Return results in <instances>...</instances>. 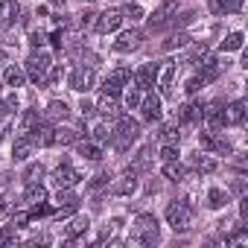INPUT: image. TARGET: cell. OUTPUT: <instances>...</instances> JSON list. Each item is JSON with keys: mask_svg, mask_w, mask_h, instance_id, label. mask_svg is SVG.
I'll list each match as a JSON object with an SVG mask.
<instances>
[{"mask_svg": "<svg viewBox=\"0 0 248 248\" xmlns=\"http://www.w3.org/2000/svg\"><path fill=\"white\" fill-rule=\"evenodd\" d=\"M245 123V102L233 99L225 105V126H242Z\"/></svg>", "mask_w": 248, "mask_h": 248, "instance_id": "obj_18", "label": "cell"}, {"mask_svg": "<svg viewBox=\"0 0 248 248\" xmlns=\"http://www.w3.org/2000/svg\"><path fill=\"white\" fill-rule=\"evenodd\" d=\"M76 193L70 190V187H59V193H56V204L59 207H76Z\"/></svg>", "mask_w": 248, "mask_h": 248, "instance_id": "obj_33", "label": "cell"}, {"mask_svg": "<svg viewBox=\"0 0 248 248\" xmlns=\"http://www.w3.org/2000/svg\"><path fill=\"white\" fill-rule=\"evenodd\" d=\"M47 202V187L44 184H27V193H24V204H41Z\"/></svg>", "mask_w": 248, "mask_h": 248, "instance_id": "obj_27", "label": "cell"}, {"mask_svg": "<svg viewBox=\"0 0 248 248\" xmlns=\"http://www.w3.org/2000/svg\"><path fill=\"white\" fill-rule=\"evenodd\" d=\"M111 132H114L111 123H99V126L93 129V140H96V143H108V140H111Z\"/></svg>", "mask_w": 248, "mask_h": 248, "instance_id": "obj_40", "label": "cell"}, {"mask_svg": "<svg viewBox=\"0 0 248 248\" xmlns=\"http://www.w3.org/2000/svg\"><path fill=\"white\" fill-rule=\"evenodd\" d=\"M9 242H15V228L12 225L0 228V245H9Z\"/></svg>", "mask_w": 248, "mask_h": 248, "instance_id": "obj_47", "label": "cell"}, {"mask_svg": "<svg viewBox=\"0 0 248 248\" xmlns=\"http://www.w3.org/2000/svg\"><path fill=\"white\" fill-rule=\"evenodd\" d=\"M219 50H222V53H236V50H242V32H231V35L219 44Z\"/></svg>", "mask_w": 248, "mask_h": 248, "instance_id": "obj_35", "label": "cell"}, {"mask_svg": "<svg viewBox=\"0 0 248 248\" xmlns=\"http://www.w3.org/2000/svg\"><path fill=\"white\" fill-rule=\"evenodd\" d=\"M38 126H41V117H38V111H35V108H27V111L21 114V123H18V129H21V135L32 138V135L38 132Z\"/></svg>", "mask_w": 248, "mask_h": 248, "instance_id": "obj_20", "label": "cell"}, {"mask_svg": "<svg viewBox=\"0 0 248 248\" xmlns=\"http://www.w3.org/2000/svg\"><path fill=\"white\" fill-rule=\"evenodd\" d=\"M158 138H161V143H178L181 140V132H178V126H164L158 132Z\"/></svg>", "mask_w": 248, "mask_h": 248, "instance_id": "obj_38", "label": "cell"}, {"mask_svg": "<svg viewBox=\"0 0 248 248\" xmlns=\"http://www.w3.org/2000/svg\"><path fill=\"white\" fill-rule=\"evenodd\" d=\"M164 219H167V225L172 231H190V225H193V204H190V199L170 202L167 210H164Z\"/></svg>", "mask_w": 248, "mask_h": 248, "instance_id": "obj_2", "label": "cell"}, {"mask_svg": "<svg viewBox=\"0 0 248 248\" xmlns=\"http://www.w3.org/2000/svg\"><path fill=\"white\" fill-rule=\"evenodd\" d=\"M204 120H207L210 132H222V129H225V105H222V102L204 105Z\"/></svg>", "mask_w": 248, "mask_h": 248, "instance_id": "obj_13", "label": "cell"}, {"mask_svg": "<svg viewBox=\"0 0 248 248\" xmlns=\"http://www.w3.org/2000/svg\"><path fill=\"white\" fill-rule=\"evenodd\" d=\"M207 9H210L213 15H225V0H210Z\"/></svg>", "mask_w": 248, "mask_h": 248, "instance_id": "obj_51", "label": "cell"}, {"mask_svg": "<svg viewBox=\"0 0 248 248\" xmlns=\"http://www.w3.org/2000/svg\"><path fill=\"white\" fill-rule=\"evenodd\" d=\"M187 44H190V35H187V32H175V35H170V38L161 44V50L170 53V50H175V47H187Z\"/></svg>", "mask_w": 248, "mask_h": 248, "instance_id": "obj_34", "label": "cell"}, {"mask_svg": "<svg viewBox=\"0 0 248 248\" xmlns=\"http://www.w3.org/2000/svg\"><path fill=\"white\" fill-rule=\"evenodd\" d=\"M96 111L105 117V120H120V99L117 96H111V93H102L99 96V102H96Z\"/></svg>", "mask_w": 248, "mask_h": 248, "instance_id": "obj_15", "label": "cell"}, {"mask_svg": "<svg viewBox=\"0 0 248 248\" xmlns=\"http://www.w3.org/2000/svg\"><path fill=\"white\" fill-rule=\"evenodd\" d=\"M79 181H82V172H79L73 164H67V161L59 164L56 172H53V184H56V187H73V184H79Z\"/></svg>", "mask_w": 248, "mask_h": 248, "instance_id": "obj_12", "label": "cell"}, {"mask_svg": "<svg viewBox=\"0 0 248 248\" xmlns=\"http://www.w3.org/2000/svg\"><path fill=\"white\" fill-rule=\"evenodd\" d=\"M64 79V67L62 64H50V70H47V76H44V88H53V85H59Z\"/></svg>", "mask_w": 248, "mask_h": 248, "instance_id": "obj_36", "label": "cell"}, {"mask_svg": "<svg viewBox=\"0 0 248 248\" xmlns=\"http://www.w3.org/2000/svg\"><path fill=\"white\" fill-rule=\"evenodd\" d=\"M79 135L82 132H76L73 126H53V146L56 143H62V146L64 143H73V140H79Z\"/></svg>", "mask_w": 248, "mask_h": 248, "instance_id": "obj_25", "label": "cell"}, {"mask_svg": "<svg viewBox=\"0 0 248 248\" xmlns=\"http://www.w3.org/2000/svg\"><path fill=\"white\" fill-rule=\"evenodd\" d=\"M225 245H233V248H236V245H248V228L239 225L231 236H225Z\"/></svg>", "mask_w": 248, "mask_h": 248, "instance_id": "obj_37", "label": "cell"}, {"mask_svg": "<svg viewBox=\"0 0 248 248\" xmlns=\"http://www.w3.org/2000/svg\"><path fill=\"white\" fill-rule=\"evenodd\" d=\"M161 239V225L152 213H138L135 222H132V242H140V245H155Z\"/></svg>", "mask_w": 248, "mask_h": 248, "instance_id": "obj_1", "label": "cell"}, {"mask_svg": "<svg viewBox=\"0 0 248 248\" xmlns=\"http://www.w3.org/2000/svg\"><path fill=\"white\" fill-rule=\"evenodd\" d=\"M204 120V102H187L178 111V123H199Z\"/></svg>", "mask_w": 248, "mask_h": 248, "instance_id": "obj_22", "label": "cell"}, {"mask_svg": "<svg viewBox=\"0 0 248 248\" xmlns=\"http://www.w3.org/2000/svg\"><path fill=\"white\" fill-rule=\"evenodd\" d=\"M149 155H152V146H140V152L135 155V161H138V164H146V161H149Z\"/></svg>", "mask_w": 248, "mask_h": 248, "instance_id": "obj_52", "label": "cell"}, {"mask_svg": "<svg viewBox=\"0 0 248 248\" xmlns=\"http://www.w3.org/2000/svg\"><path fill=\"white\" fill-rule=\"evenodd\" d=\"M67 85H70L73 91H79V93H88V91H93V85H96V73H93L91 67H76V70L67 76Z\"/></svg>", "mask_w": 248, "mask_h": 248, "instance_id": "obj_7", "label": "cell"}, {"mask_svg": "<svg viewBox=\"0 0 248 248\" xmlns=\"http://www.w3.org/2000/svg\"><path fill=\"white\" fill-rule=\"evenodd\" d=\"M9 178H12V175H9V172H3V175H0V190H3V187H6V184H9Z\"/></svg>", "mask_w": 248, "mask_h": 248, "instance_id": "obj_53", "label": "cell"}, {"mask_svg": "<svg viewBox=\"0 0 248 248\" xmlns=\"http://www.w3.org/2000/svg\"><path fill=\"white\" fill-rule=\"evenodd\" d=\"M3 82H6L9 88H15V91L24 88V85H27V73H24V67H21V64H9V67L3 70Z\"/></svg>", "mask_w": 248, "mask_h": 248, "instance_id": "obj_23", "label": "cell"}, {"mask_svg": "<svg viewBox=\"0 0 248 248\" xmlns=\"http://www.w3.org/2000/svg\"><path fill=\"white\" fill-rule=\"evenodd\" d=\"M178 158V146L175 143H164L161 146V161H175Z\"/></svg>", "mask_w": 248, "mask_h": 248, "instance_id": "obj_42", "label": "cell"}, {"mask_svg": "<svg viewBox=\"0 0 248 248\" xmlns=\"http://www.w3.org/2000/svg\"><path fill=\"white\" fill-rule=\"evenodd\" d=\"M50 56L44 53V50H35L30 59H27V64H24V73H27V79H32L35 85H44V76H47V70H50Z\"/></svg>", "mask_w": 248, "mask_h": 248, "instance_id": "obj_4", "label": "cell"}, {"mask_svg": "<svg viewBox=\"0 0 248 248\" xmlns=\"http://www.w3.org/2000/svg\"><path fill=\"white\" fill-rule=\"evenodd\" d=\"M93 21H96V12H91V9L88 12H79V18H76L79 27H93Z\"/></svg>", "mask_w": 248, "mask_h": 248, "instance_id": "obj_45", "label": "cell"}, {"mask_svg": "<svg viewBox=\"0 0 248 248\" xmlns=\"http://www.w3.org/2000/svg\"><path fill=\"white\" fill-rule=\"evenodd\" d=\"M167 3H170V0H167Z\"/></svg>", "mask_w": 248, "mask_h": 248, "instance_id": "obj_56", "label": "cell"}, {"mask_svg": "<svg viewBox=\"0 0 248 248\" xmlns=\"http://www.w3.org/2000/svg\"><path fill=\"white\" fill-rule=\"evenodd\" d=\"M242 3H245V0H225V15H236V12H242Z\"/></svg>", "mask_w": 248, "mask_h": 248, "instance_id": "obj_48", "label": "cell"}, {"mask_svg": "<svg viewBox=\"0 0 248 248\" xmlns=\"http://www.w3.org/2000/svg\"><path fill=\"white\" fill-rule=\"evenodd\" d=\"M79 155L85 161H102V146L96 140H88V143H79Z\"/></svg>", "mask_w": 248, "mask_h": 248, "instance_id": "obj_31", "label": "cell"}, {"mask_svg": "<svg viewBox=\"0 0 248 248\" xmlns=\"http://www.w3.org/2000/svg\"><path fill=\"white\" fill-rule=\"evenodd\" d=\"M143 44V32L140 30H123L114 38V53H135Z\"/></svg>", "mask_w": 248, "mask_h": 248, "instance_id": "obj_8", "label": "cell"}, {"mask_svg": "<svg viewBox=\"0 0 248 248\" xmlns=\"http://www.w3.org/2000/svg\"><path fill=\"white\" fill-rule=\"evenodd\" d=\"M108 193L111 196H132V193H138V172L135 170H126L111 187H108Z\"/></svg>", "mask_w": 248, "mask_h": 248, "instance_id": "obj_11", "label": "cell"}, {"mask_svg": "<svg viewBox=\"0 0 248 248\" xmlns=\"http://www.w3.org/2000/svg\"><path fill=\"white\" fill-rule=\"evenodd\" d=\"M67 114H70V105L64 99H50V105H47V117L50 120H64Z\"/></svg>", "mask_w": 248, "mask_h": 248, "instance_id": "obj_30", "label": "cell"}, {"mask_svg": "<svg viewBox=\"0 0 248 248\" xmlns=\"http://www.w3.org/2000/svg\"><path fill=\"white\" fill-rule=\"evenodd\" d=\"M3 114H6V111H3V102H0V120H3Z\"/></svg>", "mask_w": 248, "mask_h": 248, "instance_id": "obj_55", "label": "cell"}, {"mask_svg": "<svg viewBox=\"0 0 248 248\" xmlns=\"http://www.w3.org/2000/svg\"><path fill=\"white\" fill-rule=\"evenodd\" d=\"M161 172L170 178V181H184V175H187V170L178 164V158L175 161H164V167H161Z\"/></svg>", "mask_w": 248, "mask_h": 248, "instance_id": "obj_29", "label": "cell"}, {"mask_svg": "<svg viewBox=\"0 0 248 248\" xmlns=\"http://www.w3.org/2000/svg\"><path fill=\"white\" fill-rule=\"evenodd\" d=\"M123 27V12L120 9H105V12H96V21H93V30L99 35H108V32H120Z\"/></svg>", "mask_w": 248, "mask_h": 248, "instance_id": "obj_6", "label": "cell"}, {"mask_svg": "<svg viewBox=\"0 0 248 248\" xmlns=\"http://www.w3.org/2000/svg\"><path fill=\"white\" fill-rule=\"evenodd\" d=\"M50 3H53V6H62V3H64V0H50Z\"/></svg>", "mask_w": 248, "mask_h": 248, "instance_id": "obj_54", "label": "cell"}, {"mask_svg": "<svg viewBox=\"0 0 248 248\" xmlns=\"http://www.w3.org/2000/svg\"><path fill=\"white\" fill-rule=\"evenodd\" d=\"M140 138V123L138 120H132V117H120V123H117V129L111 132V140H114V146L120 149V152H126L135 140Z\"/></svg>", "mask_w": 248, "mask_h": 248, "instance_id": "obj_3", "label": "cell"}, {"mask_svg": "<svg viewBox=\"0 0 248 248\" xmlns=\"http://www.w3.org/2000/svg\"><path fill=\"white\" fill-rule=\"evenodd\" d=\"M132 82V70L129 67H117L105 76L102 82V93H111V96H120L123 91H126V85Z\"/></svg>", "mask_w": 248, "mask_h": 248, "instance_id": "obj_5", "label": "cell"}, {"mask_svg": "<svg viewBox=\"0 0 248 248\" xmlns=\"http://www.w3.org/2000/svg\"><path fill=\"white\" fill-rule=\"evenodd\" d=\"M88 228H91V219H88V216H76V219H70L67 228H64V242H76L79 236L88 233Z\"/></svg>", "mask_w": 248, "mask_h": 248, "instance_id": "obj_17", "label": "cell"}, {"mask_svg": "<svg viewBox=\"0 0 248 248\" xmlns=\"http://www.w3.org/2000/svg\"><path fill=\"white\" fill-rule=\"evenodd\" d=\"M138 108H140V117H143L146 123H158V120L164 117V99H161V96H155V93L143 96Z\"/></svg>", "mask_w": 248, "mask_h": 248, "instance_id": "obj_10", "label": "cell"}, {"mask_svg": "<svg viewBox=\"0 0 248 248\" xmlns=\"http://www.w3.org/2000/svg\"><path fill=\"white\" fill-rule=\"evenodd\" d=\"M158 70H161V64H158V62H146L143 67H138V70L132 73V82H135L140 91H149V88L158 82Z\"/></svg>", "mask_w": 248, "mask_h": 248, "instance_id": "obj_9", "label": "cell"}, {"mask_svg": "<svg viewBox=\"0 0 248 248\" xmlns=\"http://www.w3.org/2000/svg\"><path fill=\"white\" fill-rule=\"evenodd\" d=\"M44 164L41 161H32V164H27V170H24V184H41V178H44Z\"/></svg>", "mask_w": 248, "mask_h": 248, "instance_id": "obj_28", "label": "cell"}, {"mask_svg": "<svg viewBox=\"0 0 248 248\" xmlns=\"http://www.w3.org/2000/svg\"><path fill=\"white\" fill-rule=\"evenodd\" d=\"M120 12H123V18H129V21H140L146 15V9L140 3H126V9H120Z\"/></svg>", "mask_w": 248, "mask_h": 248, "instance_id": "obj_39", "label": "cell"}, {"mask_svg": "<svg viewBox=\"0 0 248 248\" xmlns=\"http://www.w3.org/2000/svg\"><path fill=\"white\" fill-rule=\"evenodd\" d=\"M204 199H207V207H210V210H222V207L231 202V193L222 190V187H210Z\"/></svg>", "mask_w": 248, "mask_h": 248, "instance_id": "obj_24", "label": "cell"}, {"mask_svg": "<svg viewBox=\"0 0 248 248\" xmlns=\"http://www.w3.org/2000/svg\"><path fill=\"white\" fill-rule=\"evenodd\" d=\"M175 70H178V64H175V62H167V64H161V70H158V88H161V93H164V96L172 91Z\"/></svg>", "mask_w": 248, "mask_h": 248, "instance_id": "obj_21", "label": "cell"}, {"mask_svg": "<svg viewBox=\"0 0 248 248\" xmlns=\"http://www.w3.org/2000/svg\"><path fill=\"white\" fill-rule=\"evenodd\" d=\"M140 99H143V91L138 88V85H126V91H123V102H126V108H138L140 105Z\"/></svg>", "mask_w": 248, "mask_h": 248, "instance_id": "obj_32", "label": "cell"}, {"mask_svg": "<svg viewBox=\"0 0 248 248\" xmlns=\"http://www.w3.org/2000/svg\"><path fill=\"white\" fill-rule=\"evenodd\" d=\"M190 167L199 170V172H216V161H213L207 152H196V155H190Z\"/></svg>", "mask_w": 248, "mask_h": 248, "instance_id": "obj_26", "label": "cell"}, {"mask_svg": "<svg viewBox=\"0 0 248 248\" xmlns=\"http://www.w3.org/2000/svg\"><path fill=\"white\" fill-rule=\"evenodd\" d=\"M44 44H47V35L44 32H30V47L32 50H41Z\"/></svg>", "mask_w": 248, "mask_h": 248, "instance_id": "obj_46", "label": "cell"}, {"mask_svg": "<svg viewBox=\"0 0 248 248\" xmlns=\"http://www.w3.org/2000/svg\"><path fill=\"white\" fill-rule=\"evenodd\" d=\"M35 152V140L32 138H27V135H21L15 143H12V161H18V164H24V161H30V155Z\"/></svg>", "mask_w": 248, "mask_h": 248, "instance_id": "obj_16", "label": "cell"}, {"mask_svg": "<svg viewBox=\"0 0 248 248\" xmlns=\"http://www.w3.org/2000/svg\"><path fill=\"white\" fill-rule=\"evenodd\" d=\"M3 102V111H18V93H9L6 99H0Z\"/></svg>", "mask_w": 248, "mask_h": 248, "instance_id": "obj_49", "label": "cell"}, {"mask_svg": "<svg viewBox=\"0 0 248 248\" xmlns=\"http://www.w3.org/2000/svg\"><path fill=\"white\" fill-rule=\"evenodd\" d=\"M79 114H82V117H93V114H96V105H93L91 99H85V93H82V102H79Z\"/></svg>", "mask_w": 248, "mask_h": 248, "instance_id": "obj_43", "label": "cell"}, {"mask_svg": "<svg viewBox=\"0 0 248 248\" xmlns=\"http://www.w3.org/2000/svg\"><path fill=\"white\" fill-rule=\"evenodd\" d=\"M199 146H202V152H231V146L219 138V132H202L199 135Z\"/></svg>", "mask_w": 248, "mask_h": 248, "instance_id": "obj_14", "label": "cell"}, {"mask_svg": "<svg viewBox=\"0 0 248 248\" xmlns=\"http://www.w3.org/2000/svg\"><path fill=\"white\" fill-rule=\"evenodd\" d=\"M108 178H111L108 172H99V175H93V181H91V190H96V187H105V184H108Z\"/></svg>", "mask_w": 248, "mask_h": 248, "instance_id": "obj_50", "label": "cell"}, {"mask_svg": "<svg viewBox=\"0 0 248 248\" xmlns=\"http://www.w3.org/2000/svg\"><path fill=\"white\" fill-rule=\"evenodd\" d=\"M202 88H204V79L196 73V76H190V79H187V85H184V93H190V96H193V93H199Z\"/></svg>", "mask_w": 248, "mask_h": 248, "instance_id": "obj_41", "label": "cell"}, {"mask_svg": "<svg viewBox=\"0 0 248 248\" xmlns=\"http://www.w3.org/2000/svg\"><path fill=\"white\" fill-rule=\"evenodd\" d=\"M27 222H32V219H30V210H18V213L12 216V228H27Z\"/></svg>", "mask_w": 248, "mask_h": 248, "instance_id": "obj_44", "label": "cell"}, {"mask_svg": "<svg viewBox=\"0 0 248 248\" xmlns=\"http://www.w3.org/2000/svg\"><path fill=\"white\" fill-rule=\"evenodd\" d=\"M21 15V3L18 0H0V27H12Z\"/></svg>", "mask_w": 248, "mask_h": 248, "instance_id": "obj_19", "label": "cell"}]
</instances>
